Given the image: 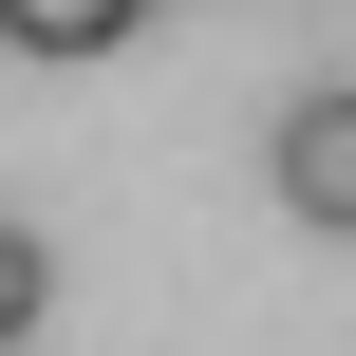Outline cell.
<instances>
[{"mask_svg": "<svg viewBox=\"0 0 356 356\" xmlns=\"http://www.w3.org/2000/svg\"><path fill=\"white\" fill-rule=\"evenodd\" d=\"M131 19H150V0H0V56H56V75H75V56H113Z\"/></svg>", "mask_w": 356, "mask_h": 356, "instance_id": "cell-2", "label": "cell"}, {"mask_svg": "<svg viewBox=\"0 0 356 356\" xmlns=\"http://www.w3.org/2000/svg\"><path fill=\"white\" fill-rule=\"evenodd\" d=\"M38 319H56V244H38V225H19V207H0V356L38 338Z\"/></svg>", "mask_w": 356, "mask_h": 356, "instance_id": "cell-3", "label": "cell"}, {"mask_svg": "<svg viewBox=\"0 0 356 356\" xmlns=\"http://www.w3.org/2000/svg\"><path fill=\"white\" fill-rule=\"evenodd\" d=\"M263 169H282V207H300V225H356V75L282 94V150H263Z\"/></svg>", "mask_w": 356, "mask_h": 356, "instance_id": "cell-1", "label": "cell"}]
</instances>
